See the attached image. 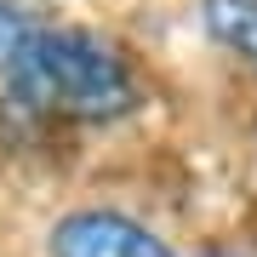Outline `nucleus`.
I'll return each mask as SVG.
<instances>
[{"mask_svg":"<svg viewBox=\"0 0 257 257\" xmlns=\"http://www.w3.org/2000/svg\"><path fill=\"white\" fill-rule=\"evenodd\" d=\"M0 86L35 114H63L86 126L126 120L143 103L132 63L103 35L69 23H40L35 12L0 0Z\"/></svg>","mask_w":257,"mask_h":257,"instance_id":"nucleus-1","label":"nucleus"},{"mask_svg":"<svg viewBox=\"0 0 257 257\" xmlns=\"http://www.w3.org/2000/svg\"><path fill=\"white\" fill-rule=\"evenodd\" d=\"M46 257H177L160 229L120 206H74L46 229Z\"/></svg>","mask_w":257,"mask_h":257,"instance_id":"nucleus-2","label":"nucleus"},{"mask_svg":"<svg viewBox=\"0 0 257 257\" xmlns=\"http://www.w3.org/2000/svg\"><path fill=\"white\" fill-rule=\"evenodd\" d=\"M200 29L217 52L257 74V0H200Z\"/></svg>","mask_w":257,"mask_h":257,"instance_id":"nucleus-3","label":"nucleus"},{"mask_svg":"<svg viewBox=\"0 0 257 257\" xmlns=\"http://www.w3.org/2000/svg\"><path fill=\"white\" fill-rule=\"evenodd\" d=\"M211 257H229V251H211Z\"/></svg>","mask_w":257,"mask_h":257,"instance_id":"nucleus-4","label":"nucleus"}]
</instances>
